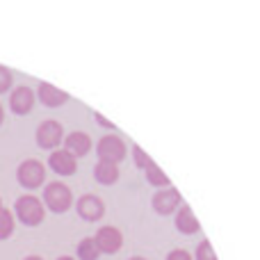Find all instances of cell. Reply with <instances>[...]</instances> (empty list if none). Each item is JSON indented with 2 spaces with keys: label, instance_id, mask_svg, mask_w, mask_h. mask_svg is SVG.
<instances>
[{
  "label": "cell",
  "instance_id": "8992f818",
  "mask_svg": "<svg viewBox=\"0 0 260 260\" xmlns=\"http://www.w3.org/2000/svg\"><path fill=\"white\" fill-rule=\"evenodd\" d=\"M101 253H117L123 247V233L117 226H101L94 235Z\"/></svg>",
  "mask_w": 260,
  "mask_h": 260
},
{
  "label": "cell",
  "instance_id": "9c48e42d",
  "mask_svg": "<svg viewBox=\"0 0 260 260\" xmlns=\"http://www.w3.org/2000/svg\"><path fill=\"white\" fill-rule=\"evenodd\" d=\"M48 167L59 176H73L78 171V157L71 155L67 148H55L48 155Z\"/></svg>",
  "mask_w": 260,
  "mask_h": 260
},
{
  "label": "cell",
  "instance_id": "277c9868",
  "mask_svg": "<svg viewBox=\"0 0 260 260\" xmlns=\"http://www.w3.org/2000/svg\"><path fill=\"white\" fill-rule=\"evenodd\" d=\"M35 137H37V144H39L41 148L55 151V148L64 142V128H62V123L55 121V119H46V121L39 123Z\"/></svg>",
  "mask_w": 260,
  "mask_h": 260
},
{
  "label": "cell",
  "instance_id": "5b68a950",
  "mask_svg": "<svg viewBox=\"0 0 260 260\" xmlns=\"http://www.w3.org/2000/svg\"><path fill=\"white\" fill-rule=\"evenodd\" d=\"M96 151H99V160L119 165L126 157V144H123V139L119 135H105V137L99 139Z\"/></svg>",
  "mask_w": 260,
  "mask_h": 260
},
{
  "label": "cell",
  "instance_id": "d6986e66",
  "mask_svg": "<svg viewBox=\"0 0 260 260\" xmlns=\"http://www.w3.org/2000/svg\"><path fill=\"white\" fill-rule=\"evenodd\" d=\"M12 82H14L12 71H9L7 67H3V64H0V94H5V91L12 89Z\"/></svg>",
  "mask_w": 260,
  "mask_h": 260
},
{
  "label": "cell",
  "instance_id": "7402d4cb",
  "mask_svg": "<svg viewBox=\"0 0 260 260\" xmlns=\"http://www.w3.org/2000/svg\"><path fill=\"white\" fill-rule=\"evenodd\" d=\"M96 121H99V123H101V126H105V128H114V126H112V123H110V121H108V119H103V117H101V114H96Z\"/></svg>",
  "mask_w": 260,
  "mask_h": 260
},
{
  "label": "cell",
  "instance_id": "ffe728a7",
  "mask_svg": "<svg viewBox=\"0 0 260 260\" xmlns=\"http://www.w3.org/2000/svg\"><path fill=\"white\" fill-rule=\"evenodd\" d=\"M133 155H135V162H137V165L142 167V169H146V167H148V165H151V162H153L151 157H148L146 153H144V151H142V148H139V146H133Z\"/></svg>",
  "mask_w": 260,
  "mask_h": 260
},
{
  "label": "cell",
  "instance_id": "52a82bcc",
  "mask_svg": "<svg viewBox=\"0 0 260 260\" xmlns=\"http://www.w3.org/2000/svg\"><path fill=\"white\" fill-rule=\"evenodd\" d=\"M35 91L30 89L27 85H18L16 89H12V94H9V108H12L14 114H18V117H23V114H30L32 108H35Z\"/></svg>",
  "mask_w": 260,
  "mask_h": 260
},
{
  "label": "cell",
  "instance_id": "4316f807",
  "mask_svg": "<svg viewBox=\"0 0 260 260\" xmlns=\"http://www.w3.org/2000/svg\"><path fill=\"white\" fill-rule=\"evenodd\" d=\"M0 210H3V199H0Z\"/></svg>",
  "mask_w": 260,
  "mask_h": 260
},
{
  "label": "cell",
  "instance_id": "e0dca14e",
  "mask_svg": "<svg viewBox=\"0 0 260 260\" xmlns=\"http://www.w3.org/2000/svg\"><path fill=\"white\" fill-rule=\"evenodd\" d=\"M146 180L151 185H155V187H169V178L162 174V169L155 162H151V165L146 167Z\"/></svg>",
  "mask_w": 260,
  "mask_h": 260
},
{
  "label": "cell",
  "instance_id": "484cf974",
  "mask_svg": "<svg viewBox=\"0 0 260 260\" xmlns=\"http://www.w3.org/2000/svg\"><path fill=\"white\" fill-rule=\"evenodd\" d=\"M130 260H146V258H142V256H133Z\"/></svg>",
  "mask_w": 260,
  "mask_h": 260
},
{
  "label": "cell",
  "instance_id": "4fadbf2b",
  "mask_svg": "<svg viewBox=\"0 0 260 260\" xmlns=\"http://www.w3.org/2000/svg\"><path fill=\"white\" fill-rule=\"evenodd\" d=\"M176 226H178V231H180V233H185V235L199 233V229H201L199 219L194 217V212L189 210L187 206H180L178 215H176Z\"/></svg>",
  "mask_w": 260,
  "mask_h": 260
},
{
  "label": "cell",
  "instance_id": "603a6c76",
  "mask_svg": "<svg viewBox=\"0 0 260 260\" xmlns=\"http://www.w3.org/2000/svg\"><path fill=\"white\" fill-rule=\"evenodd\" d=\"M3 121H5V108H3V103H0V126H3Z\"/></svg>",
  "mask_w": 260,
  "mask_h": 260
},
{
  "label": "cell",
  "instance_id": "d4e9b609",
  "mask_svg": "<svg viewBox=\"0 0 260 260\" xmlns=\"http://www.w3.org/2000/svg\"><path fill=\"white\" fill-rule=\"evenodd\" d=\"M57 260H76V258H73V256H59Z\"/></svg>",
  "mask_w": 260,
  "mask_h": 260
},
{
  "label": "cell",
  "instance_id": "2e32d148",
  "mask_svg": "<svg viewBox=\"0 0 260 260\" xmlns=\"http://www.w3.org/2000/svg\"><path fill=\"white\" fill-rule=\"evenodd\" d=\"M14 229H16L14 210H9V208H3V210H0V240L12 238Z\"/></svg>",
  "mask_w": 260,
  "mask_h": 260
},
{
  "label": "cell",
  "instance_id": "7a4b0ae2",
  "mask_svg": "<svg viewBox=\"0 0 260 260\" xmlns=\"http://www.w3.org/2000/svg\"><path fill=\"white\" fill-rule=\"evenodd\" d=\"M16 180L21 187L25 189H37L44 185L46 180V167L41 160H37V157H27V160H23L21 165H18L16 169Z\"/></svg>",
  "mask_w": 260,
  "mask_h": 260
},
{
  "label": "cell",
  "instance_id": "cb8c5ba5",
  "mask_svg": "<svg viewBox=\"0 0 260 260\" xmlns=\"http://www.w3.org/2000/svg\"><path fill=\"white\" fill-rule=\"evenodd\" d=\"M23 260H44V258H41V256H25Z\"/></svg>",
  "mask_w": 260,
  "mask_h": 260
},
{
  "label": "cell",
  "instance_id": "7c38bea8",
  "mask_svg": "<svg viewBox=\"0 0 260 260\" xmlns=\"http://www.w3.org/2000/svg\"><path fill=\"white\" fill-rule=\"evenodd\" d=\"M64 148H67L71 155L76 157H82L91 151V137L82 130H76L71 135H64Z\"/></svg>",
  "mask_w": 260,
  "mask_h": 260
},
{
  "label": "cell",
  "instance_id": "5bb4252c",
  "mask_svg": "<svg viewBox=\"0 0 260 260\" xmlns=\"http://www.w3.org/2000/svg\"><path fill=\"white\" fill-rule=\"evenodd\" d=\"M94 178L101 185H114L119 180V167L114 162H103L99 160L94 167Z\"/></svg>",
  "mask_w": 260,
  "mask_h": 260
},
{
  "label": "cell",
  "instance_id": "6da1fadb",
  "mask_svg": "<svg viewBox=\"0 0 260 260\" xmlns=\"http://www.w3.org/2000/svg\"><path fill=\"white\" fill-rule=\"evenodd\" d=\"M14 215L23 226H39L46 217V206L35 194H21L14 203Z\"/></svg>",
  "mask_w": 260,
  "mask_h": 260
},
{
  "label": "cell",
  "instance_id": "3957f363",
  "mask_svg": "<svg viewBox=\"0 0 260 260\" xmlns=\"http://www.w3.org/2000/svg\"><path fill=\"white\" fill-rule=\"evenodd\" d=\"M44 206L48 208V210L57 212V215H62V212H67L69 208L73 206V192L69 185L64 183H48L44 189Z\"/></svg>",
  "mask_w": 260,
  "mask_h": 260
},
{
  "label": "cell",
  "instance_id": "44dd1931",
  "mask_svg": "<svg viewBox=\"0 0 260 260\" xmlns=\"http://www.w3.org/2000/svg\"><path fill=\"white\" fill-rule=\"evenodd\" d=\"M167 260H194V258L189 256V253L185 251V249H174V251H171L169 256H167Z\"/></svg>",
  "mask_w": 260,
  "mask_h": 260
},
{
  "label": "cell",
  "instance_id": "ba28073f",
  "mask_svg": "<svg viewBox=\"0 0 260 260\" xmlns=\"http://www.w3.org/2000/svg\"><path fill=\"white\" fill-rule=\"evenodd\" d=\"M76 210H78V215H80L82 219L99 221L101 217L105 215V203H103V199L96 197V194H82V197L78 199V203H76Z\"/></svg>",
  "mask_w": 260,
  "mask_h": 260
},
{
  "label": "cell",
  "instance_id": "8fae6325",
  "mask_svg": "<svg viewBox=\"0 0 260 260\" xmlns=\"http://www.w3.org/2000/svg\"><path fill=\"white\" fill-rule=\"evenodd\" d=\"M37 99H39L46 108H59V105H64L69 101V94L57 89V87H53L50 82H39V87H37Z\"/></svg>",
  "mask_w": 260,
  "mask_h": 260
},
{
  "label": "cell",
  "instance_id": "30bf717a",
  "mask_svg": "<svg viewBox=\"0 0 260 260\" xmlns=\"http://www.w3.org/2000/svg\"><path fill=\"white\" fill-rule=\"evenodd\" d=\"M180 208V194L178 189L174 187H167V189H157L153 194V210L157 215H171L174 210Z\"/></svg>",
  "mask_w": 260,
  "mask_h": 260
},
{
  "label": "cell",
  "instance_id": "ac0fdd59",
  "mask_svg": "<svg viewBox=\"0 0 260 260\" xmlns=\"http://www.w3.org/2000/svg\"><path fill=\"white\" fill-rule=\"evenodd\" d=\"M197 260H217L215 249H212V244L208 242V240H203L197 247Z\"/></svg>",
  "mask_w": 260,
  "mask_h": 260
},
{
  "label": "cell",
  "instance_id": "9a60e30c",
  "mask_svg": "<svg viewBox=\"0 0 260 260\" xmlns=\"http://www.w3.org/2000/svg\"><path fill=\"white\" fill-rule=\"evenodd\" d=\"M101 251L94 238H82L78 242V260H99Z\"/></svg>",
  "mask_w": 260,
  "mask_h": 260
}]
</instances>
